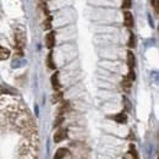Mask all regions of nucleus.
<instances>
[{"instance_id":"f257e3e1","label":"nucleus","mask_w":159,"mask_h":159,"mask_svg":"<svg viewBox=\"0 0 159 159\" xmlns=\"http://www.w3.org/2000/svg\"><path fill=\"white\" fill-rule=\"evenodd\" d=\"M45 45L49 49H52L55 45V32H50L45 36Z\"/></svg>"},{"instance_id":"f03ea898","label":"nucleus","mask_w":159,"mask_h":159,"mask_svg":"<svg viewBox=\"0 0 159 159\" xmlns=\"http://www.w3.org/2000/svg\"><path fill=\"white\" fill-rule=\"evenodd\" d=\"M66 136H67V130L66 129H60L59 131L54 135V141L58 143V142H61L62 139H66Z\"/></svg>"},{"instance_id":"7ed1b4c3","label":"nucleus","mask_w":159,"mask_h":159,"mask_svg":"<svg viewBox=\"0 0 159 159\" xmlns=\"http://www.w3.org/2000/svg\"><path fill=\"white\" fill-rule=\"evenodd\" d=\"M124 25L127 26V27H132L134 26V17H132V14L126 11L124 14Z\"/></svg>"},{"instance_id":"20e7f679","label":"nucleus","mask_w":159,"mask_h":159,"mask_svg":"<svg viewBox=\"0 0 159 159\" xmlns=\"http://www.w3.org/2000/svg\"><path fill=\"white\" fill-rule=\"evenodd\" d=\"M52 84H53V88L55 89V91H59L60 89V82H59V74L57 72L55 75H53L52 76Z\"/></svg>"},{"instance_id":"39448f33","label":"nucleus","mask_w":159,"mask_h":159,"mask_svg":"<svg viewBox=\"0 0 159 159\" xmlns=\"http://www.w3.org/2000/svg\"><path fill=\"white\" fill-rule=\"evenodd\" d=\"M67 156H69V151H67L66 148H59V149L57 151V153H55L54 158L61 159V158H65V157H67Z\"/></svg>"},{"instance_id":"423d86ee","label":"nucleus","mask_w":159,"mask_h":159,"mask_svg":"<svg viewBox=\"0 0 159 159\" xmlns=\"http://www.w3.org/2000/svg\"><path fill=\"white\" fill-rule=\"evenodd\" d=\"M9 57H10V50L4 47H0V60H6Z\"/></svg>"},{"instance_id":"0eeeda50","label":"nucleus","mask_w":159,"mask_h":159,"mask_svg":"<svg viewBox=\"0 0 159 159\" xmlns=\"http://www.w3.org/2000/svg\"><path fill=\"white\" fill-rule=\"evenodd\" d=\"M114 120H115L116 122H119V124H124V122L127 121V115H126L125 113H120V114L114 116Z\"/></svg>"},{"instance_id":"6e6552de","label":"nucleus","mask_w":159,"mask_h":159,"mask_svg":"<svg viewBox=\"0 0 159 159\" xmlns=\"http://www.w3.org/2000/svg\"><path fill=\"white\" fill-rule=\"evenodd\" d=\"M127 65L130 69H132L135 66V57L132 54V52H129L127 53Z\"/></svg>"},{"instance_id":"1a4fd4ad","label":"nucleus","mask_w":159,"mask_h":159,"mask_svg":"<svg viewBox=\"0 0 159 159\" xmlns=\"http://www.w3.org/2000/svg\"><path fill=\"white\" fill-rule=\"evenodd\" d=\"M131 80L129 79V77H125L124 81H122V88L126 91V92H129L130 91V88H131Z\"/></svg>"},{"instance_id":"9d476101","label":"nucleus","mask_w":159,"mask_h":159,"mask_svg":"<svg viewBox=\"0 0 159 159\" xmlns=\"http://www.w3.org/2000/svg\"><path fill=\"white\" fill-rule=\"evenodd\" d=\"M47 62H48V66L49 69H55V64L53 62V54L49 53L48 54V59H47Z\"/></svg>"},{"instance_id":"9b49d317","label":"nucleus","mask_w":159,"mask_h":159,"mask_svg":"<svg viewBox=\"0 0 159 159\" xmlns=\"http://www.w3.org/2000/svg\"><path fill=\"white\" fill-rule=\"evenodd\" d=\"M127 45H129L130 48H134V47H135V36H134L132 33H130V39H129Z\"/></svg>"},{"instance_id":"f8f14e48","label":"nucleus","mask_w":159,"mask_h":159,"mask_svg":"<svg viewBox=\"0 0 159 159\" xmlns=\"http://www.w3.org/2000/svg\"><path fill=\"white\" fill-rule=\"evenodd\" d=\"M50 21H52V19H50V17H48V20L44 21V23H43V28H44V30H50V27H52Z\"/></svg>"},{"instance_id":"ddd939ff","label":"nucleus","mask_w":159,"mask_h":159,"mask_svg":"<svg viewBox=\"0 0 159 159\" xmlns=\"http://www.w3.org/2000/svg\"><path fill=\"white\" fill-rule=\"evenodd\" d=\"M131 7V0H122V9H130Z\"/></svg>"},{"instance_id":"4468645a","label":"nucleus","mask_w":159,"mask_h":159,"mask_svg":"<svg viewBox=\"0 0 159 159\" xmlns=\"http://www.w3.org/2000/svg\"><path fill=\"white\" fill-rule=\"evenodd\" d=\"M152 5H153V7H154V10H156V14H158L159 12V0H152Z\"/></svg>"},{"instance_id":"2eb2a0df","label":"nucleus","mask_w":159,"mask_h":159,"mask_svg":"<svg viewBox=\"0 0 159 159\" xmlns=\"http://www.w3.org/2000/svg\"><path fill=\"white\" fill-rule=\"evenodd\" d=\"M127 77L131 80V81H135V79H136V75H135V71H134L132 69H130V71H129V76H127Z\"/></svg>"},{"instance_id":"dca6fc26","label":"nucleus","mask_w":159,"mask_h":159,"mask_svg":"<svg viewBox=\"0 0 159 159\" xmlns=\"http://www.w3.org/2000/svg\"><path fill=\"white\" fill-rule=\"evenodd\" d=\"M130 153H131V156L132 157H135V158H137V154H136V151H135V147L131 144L130 146Z\"/></svg>"}]
</instances>
